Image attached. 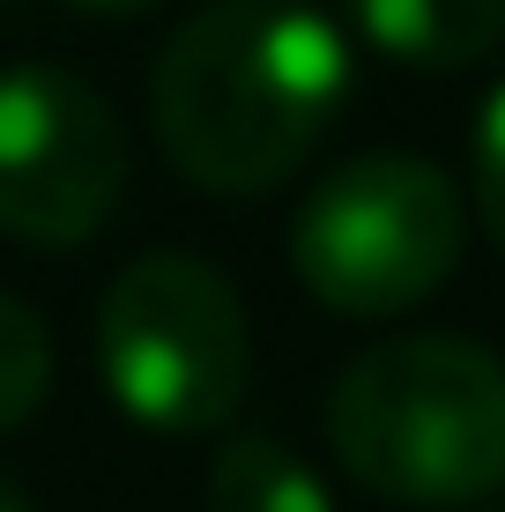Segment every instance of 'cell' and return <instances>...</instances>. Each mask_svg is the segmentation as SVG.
Returning <instances> with one entry per match:
<instances>
[{"label": "cell", "instance_id": "obj_1", "mask_svg": "<svg viewBox=\"0 0 505 512\" xmlns=\"http://www.w3.org/2000/svg\"><path fill=\"white\" fill-rule=\"evenodd\" d=\"M156 141L208 193H268L350 97V38L312 0H216L156 60Z\"/></svg>", "mask_w": 505, "mask_h": 512}, {"label": "cell", "instance_id": "obj_2", "mask_svg": "<svg viewBox=\"0 0 505 512\" xmlns=\"http://www.w3.org/2000/svg\"><path fill=\"white\" fill-rule=\"evenodd\" d=\"M327 438L394 505H476L505 483V357L468 334H402L335 379Z\"/></svg>", "mask_w": 505, "mask_h": 512}, {"label": "cell", "instance_id": "obj_3", "mask_svg": "<svg viewBox=\"0 0 505 512\" xmlns=\"http://www.w3.org/2000/svg\"><path fill=\"white\" fill-rule=\"evenodd\" d=\"M468 245V208L454 179L424 156L379 149L335 164L305 193L290 268L327 312L350 320H394L446 290Z\"/></svg>", "mask_w": 505, "mask_h": 512}, {"label": "cell", "instance_id": "obj_4", "mask_svg": "<svg viewBox=\"0 0 505 512\" xmlns=\"http://www.w3.org/2000/svg\"><path fill=\"white\" fill-rule=\"evenodd\" d=\"M97 372L134 423L164 438L223 431L246 401V305L194 253H142L97 305Z\"/></svg>", "mask_w": 505, "mask_h": 512}, {"label": "cell", "instance_id": "obj_5", "mask_svg": "<svg viewBox=\"0 0 505 512\" xmlns=\"http://www.w3.org/2000/svg\"><path fill=\"white\" fill-rule=\"evenodd\" d=\"M127 134L67 67L0 75V231L23 245H82L119 208Z\"/></svg>", "mask_w": 505, "mask_h": 512}, {"label": "cell", "instance_id": "obj_6", "mask_svg": "<svg viewBox=\"0 0 505 512\" xmlns=\"http://www.w3.org/2000/svg\"><path fill=\"white\" fill-rule=\"evenodd\" d=\"M350 23L372 52L402 67H476L505 38V0H350Z\"/></svg>", "mask_w": 505, "mask_h": 512}, {"label": "cell", "instance_id": "obj_7", "mask_svg": "<svg viewBox=\"0 0 505 512\" xmlns=\"http://www.w3.org/2000/svg\"><path fill=\"white\" fill-rule=\"evenodd\" d=\"M208 512H335V498L290 446L231 438L208 468Z\"/></svg>", "mask_w": 505, "mask_h": 512}, {"label": "cell", "instance_id": "obj_8", "mask_svg": "<svg viewBox=\"0 0 505 512\" xmlns=\"http://www.w3.org/2000/svg\"><path fill=\"white\" fill-rule=\"evenodd\" d=\"M45 386H52V334L23 297L0 290V431L38 416Z\"/></svg>", "mask_w": 505, "mask_h": 512}, {"label": "cell", "instance_id": "obj_9", "mask_svg": "<svg viewBox=\"0 0 505 512\" xmlns=\"http://www.w3.org/2000/svg\"><path fill=\"white\" fill-rule=\"evenodd\" d=\"M468 156H476V208H483V231L505 245V82L483 97L476 134H468Z\"/></svg>", "mask_w": 505, "mask_h": 512}, {"label": "cell", "instance_id": "obj_10", "mask_svg": "<svg viewBox=\"0 0 505 512\" xmlns=\"http://www.w3.org/2000/svg\"><path fill=\"white\" fill-rule=\"evenodd\" d=\"M67 8H82V15H134V8H149V0H67Z\"/></svg>", "mask_w": 505, "mask_h": 512}, {"label": "cell", "instance_id": "obj_11", "mask_svg": "<svg viewBox=\"0 0 505 512\" xmlns=\"http://www.w3.org/2000/svg\"><path fill=\"white\" fill-rule=\"evenodd\" d=\"M0 512H30V498H23V490L8 483V475H0Z\"/></svg>", "mask_w": 505, "mask_h": 512}]
</instances>
